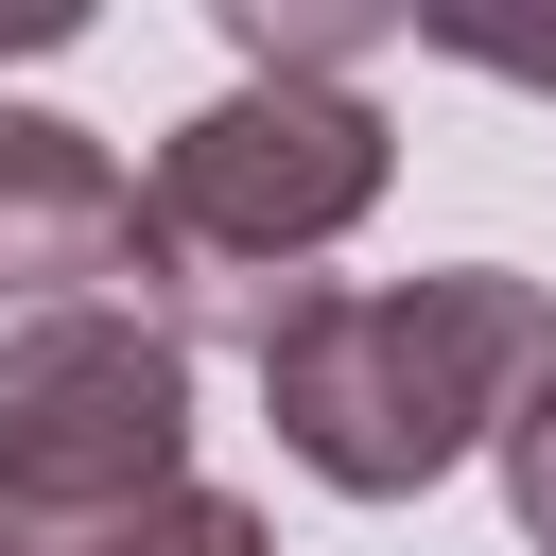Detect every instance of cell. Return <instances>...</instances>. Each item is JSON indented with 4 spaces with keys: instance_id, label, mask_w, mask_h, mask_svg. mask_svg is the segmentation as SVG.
I'll return each instance as SVG.
<instances>
[{
    "instance_id": "6da1fadb",
    "label": "cell",
    "mask_w": 556,
    "mask_h": 556,
    "mask_svg": "<svg viewBox=\"0 0 556 556\" xmlns=\"http://www.w3.org/2000/svg\"><path fill=\"white\" fill-rule=\"evenodd\" d=\"M261 417L313 486L348 504H417L469 434L521 417V382L556 365V295L504 278V261H452V278H295L261 330Z\"/></svg>"
},
{
    "instance_id": "7a4b0ae2",
    "label": "cell",
    "mask_w": 556,
    "mask_h": 556,
    "mask_svg": "<svg viewBox=\"0 0 556 556\" xmlns=\"http://www.w3.org/2000/svg\"><path fill=\"white\" fill-rule=\"evenodd\" d=\"M382 208V104L348 87H295V70H243L226 104H191L139 174V226H156V330L191 348V313L261 330L295 295V261H330L348 226Z\"/></svg>"
},
{
    "instance_id": "3957f363",
    "label": "cell",
    "mask_w": 556,
    "mask_h": 556,
    "mask_svg": "<svg viewBox=\"0 0 556 556\" xmlns=\"http://www.w3.org/2000/svg\"><path fill=\"white\" fill-rule=\"evenodd\" d=\"M156 486H191V348L156 313H17L0 330V556H52Z\"/></svg>"
},
{
    "instance_id": "277c9868",
    "label": "cell",
    "mask_w": 556,
    "mask_h": 556,
    "mask_svg": "<svg viewBox=\"0 0 556 556\" xmlns=\"http://www.w3.org/2000/svg\"><path fill=\"white\" fill-rule=\"evenodd\" d=\"M139 278H156L139 174L52 104H0V313H139Z\"/></svg>"
},
{
    "instance_id": "5b68a950",
    "label": "cell",
    "mask_w": 556,
    "mask_h": 556,
    "mask_svg": "<svg viewBox=\"0 0 556 556\" xmlns=\"http://www.w3.org/2000/svg\"><path fill=\"white\" fill-rule=\"evenodd\" d=\"M52 556H278V539H261V504H226V486H156V504H122V521H87V539H52Z\"/></svg>"
},
{
    "instance_id": "8992f818",
    "label": "cell",
    "mask_w": 556,
    "mask_h": 556,
    "mask_svg": "<svg viewBox=\"0 0 556 556\" xmlns=\"http://www.w3.org/2000/svg\"><path fill=\"white\" fill-rule=\"evenodd\" d=\"M365 35H382V17H348V0H295V17H278V0H226V52H243V70H295V87L348 70Z\"/></svg>"
},
{
    "instance_id": "52a82bcc",
    "label": "cell",
    "mask_w": 556,
    "mask_h": 556,
    "mask_svg": "<svg viewBox=\"0 0 556 556\" xmlns=\"http://www.w3.org/2000/svg\"><path fill=\"white\" fill-rule=\"evenodd\" d=\"M504 504H521V539L556 556V365L521 382V417H504Z\"/></svg>"
}]
</instances>
